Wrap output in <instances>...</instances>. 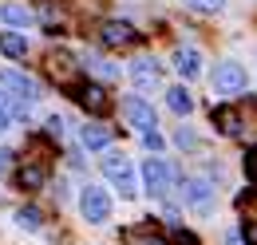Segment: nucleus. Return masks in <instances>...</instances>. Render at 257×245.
I'll return each instance as SVG.
<instances>
[{"label": "nucleus", "instance_id": "27", "mask_svg": "<svg viewBox=\"0 0 257 245\" xmlns=\"http://www.w3.org/2000/svg\"><path fill=\"white\" fill-rule=\"evenodd\" d=\"M8 122H12V111H8V99H4V95H0V131H4V127H8Z\"/></svg>", "mask_w": 257, "mask_h": 245}, {"label": "nucleus", "instance_id": "14", "mask_svg": "<svg viewBox=\"0 0 257 245\" xmlns=\"http://www.w3.org/2000/svg\"><path fill=\"white\" fill-rule=\"evenodd\" d=\"M0 52H4L8 60H24V56H28V40L16 36V32H0Z\"/></svg>", "mask_w": 257, "mask_h": 245}, {"label": "nucleus", "instance_id": "4", "mask_svg": "<svg viewBox=\"0 0 257 245\" xmlns=\"http://www.w3.org/2000/svg\"><path fill=\"white\" fill-rule=\"evenodd\" d=\"M71 99L83 107V111H91V115H103L107 107H111V95H107V87H99V83H87V79H79L75 87H71Z\"/></svg>", "mask_w": 257, "mask_h": 245}, {"label": "nucleus", "instance_id": "1", "mask_svg": "<svg viewBox=\"0 0 257 245\" xmlns=\"http://www.w3.org/2000/svg\"><path fill=\"white\" fill-rule=\"evenodd\" d=\"M44 71H48L52 83H60V87H67V91L79 83V63H75V56L64 52V48H52V52L44 56Z\"/></svg>", "mask_w": 257, "mask_h": 245}, {"label": "nucleus", "instance_id": "30", "mask_svg": "<svg viewBox=\"0 0 257 245\" xmlns=\"http://www.w3.org/2000/svg\"><path fill=\"white\" fill-rule=\"evenodd\" d=\"M225 245H241V237H237V233H229V241H225Z\"/></svg>", "mask_w": 257, "mask_h": 245}, {"label": "nucleus", "instance_id": "13", "mask_svg": "<svg viewBox=\"0 0 257 245\" xmlns=\"http://www.w3.org/2000/svg\"><path fill=\"white\" fill-rule=\"evenodd\" d=\"M159 63L155 60H135L131 63V79H135V83H139V87H151V83H159Z\"/></svg>", "mask_w": 257, "mask_h": 245}, {"label": "nucleus", "instance_id": "19", "mask_svg": "<svg viewBox=\"0 0 257 245\" xmlns=\"http://www.w3.org/2000/svg\"><path fill=\"white\" fill-rule=\"evenodd\" d=\"M0 20H4V24H16V28H28V24H32L28 8H16V4H0Z\"/></svg>", "mask_w": 257, "mask_h": 245}, {"label": "nucleus", "instance_id": "5", "mask_svg": "<svg viewBox=\"0 0 257 245\" xmlns=\"http://www.w3.org/2000/svg\"><path fill=\"white\" fill-rule=\"evenodd\" d=\"M79 210H83V217H87L91 225L107 221V217H111V198H107V190H103V186H87V190L79 194Z\"/></svg>", "mask_w": 257, "mask_h": 245}, {"label": "nucleus", "instance_id": "25", "mask_svg": "<svg viewBox=\"0 0 257 245\" xmlns=\"http://www.w3.org/2000/svg\"><path fill=\"white\" fill-rule=\"evenodd\" d=\"M143 143H147V147H151V151H155V154H159L162 147H166V143H162V135H159V131H151V135H143Z\"/></svg>", "mask_w": 257, "mask_h": 245}, {"label": "nucleus", "instance_id": "18", "mask_svg": "<svg viewBox=\"0 0 257 245\" xmlns=\"http://www.w3.org/2000/svg\"><path fill=\"white\" fill-rule=\"evenodd\" d=\"M166 103H170V111H178V115H190L194 111V99H190L186 87H170V91H166Z\"/></svg>", "mask_w": 257, "mask_h": 245}, {"label": "nucleus", "instance_id": "20", "mask_svg": "<svg viewBox=\"0 0 257 245\" xmlns=\"http://www.w3.org/2000/svg\"><path fill=\"white\" fill-rule=\"evenodd\" d=\"M237 237H241V245H257V217H245V221H241V233H237Z\"/></svg>", "mask_w": 257, "mask_h": 245}, {"label": "nucleus", "instance_id": "12", "mask_svg": "<svg viewBox=\"0 0 257 245\" xmlns=\"http://www.w3.org/2000/svg\"><path fill=\"white\" fill-rule=\"evenodd\" d=\"M214 127L229 139H237L241 135V111L237 107H214Z\"/></svg>", "mask_w": 257, "mask_h": 245}, {"label": "nucleus", "instance_id": "8", "mask_svg": "<svg viewBox=\"0 0 257 245\" xmlns=\"http://www.w3.org/2000/svg\"><path fill=\"white\" fill-rule=\"evenodd\" d=\"M182 198H186L190 210H202V214H206V210L214 206V186L206 182V178H186V182H182Z\"/></svg>", "mask_w": 257, "mask_h": 245}, {"label": "nucleus", "instance_id": "2", "mask_svg": "<svg viewBox=\"0 0 257 245\" xmlns=\"http://www.w3.org/2000/svg\"><path fill=\"white\" fill-rule=\"evenodd\" d=\"M103 174L115 182V190H119L123 198H135L139 182H135V166H131L127 154H103Z\"/></svg>", "mask_w": 257, "mask_h": 245}, {"label": "nucleus", "instance_id": "29", "mask_svg": "<svg viewBox=\"0 0 257 245\" xmlns=\"http://www.w3.org/2000/svg\"><path fill=\"white\" fill-rule=\"evenodd\" d=\"M8 162H12V151H0V178H4V170H8Z\"/></svg>", "mask_w": 257, "mask_h": 245}, {"label": "nucleus", "instance_id": "23", "mask_svg": "<svg viewBox=\"0 0 257 245\" xmlns=\"http://www.w3.org/2000/svg\"><path fill=\"white\" fill-rule=\"evenodd\" d=\"M170 245H202V241H198V233H190V229H174Z\"/></svg>", "mask_w": 257, "mask_h": 245}, {"label": "nucleus", "instance_id": "26", "mask_svg": "<svg viewBox=\"0 0 257 245\" xmlns=\"http://www.w3.org/2000/svg\"><path fill=\"white\" fill-rule=\"evenodd\" d=\"M178 147H182V151H186V147H198V139H194V131H186V127L178 131Z\"/></svg>", "mask_w": 257, "mask_h": 245}, {"label": "nucleus", "instance_id": "11", "mask_svg": "<svg viewBox=\"0 0 257 245\" xmlns=\"http://www.w3.org/2000/svg\"><path fill=\"white\" fill-rule=\"evenodd\" d=\"M44 182H48V158H28L16 170V186L20 190H40Z\"/></svg>", "mask_w": 257, "mask_h": 245}, {"label": "nucleus", "instance_id": "16", "mask_svg": "<svg viewBox=\"0 0 257 245\" xmlns=\"http://www.w3.org/2000/svg\"><path fill=\"white\" fill-rule=\"evenodd\" d=\"M174 67H178L186 79H194V75L202 71V63H198V52H194V48H182V52L174 56Z\"/></svg>", "mask_w": 257, "mask_h": 245}, {"label": "nucleus", "instance_id": "10", "mask_svg": "<svg viewBox=\"0 0 257 245\" xmlns=\"http://www.w3.org/2000/svg\"><path fill=\"white\" fill-rule=\"evenodd\" d=\"M0 87H8V95H16V103H24V107L40 95L36 83L28 79V75H20V71H0Z\"/></svg>", "mask_w": 257, "mask_h": 245}, {"label": "nucleus", "instance_id": "15", "mask_svg": "<svg viewBox=\"0 0 257 245\" xmlns=\"http://www.w3.org/2000/svg\"><path fill=\"white\" fill-rule=\"evenodd\" d=\"M127 241L131 245H166V237L147 221V225H139V229H127Z\"/></svg>", "mask_w": 257, "mask_h": 245}, {"label": "nucleus", "instance_id": "28", "mask_svg": "<svg viewBox=\"0 0 257 245\" xmlns=\"http://www.w3.org/2000/svg\"><path fill=\"white\" fill-rule=\"evenodd\" d=\"M48 135H64V119H48Z\"/></svg>", "mask_w": 257, "mask_h": 245}, {"label": "nucleus", "instance_id": "6", "mask_svg": "<svg viewBox=\"0 0 257 245\" xmlns=\"http://www.w3.org/2000/svg\"><path fill=\"white\" fill-rule=\"evenodd\" d=\"M214 91L218 95H241L245 91V67L233 60L218 63V71H214Z\"/></svg>", "mask_w": 257, "mask_h": 245}, {"label": "nucleus", "instance_id": "22", "mask_svg": "<svg viewBox=\"0 0 257 245\" xmlns=\"http://www.w3.org/2000/svg\"><path fill=\"white\" fill-rule=\"evenodd\" d=\"M225 0H186V8H194V12H222Z\"/></svg>", "mask_w": 257, "mask_h": 245}, {"label": "nucleus", "instance_id": "17", "mask_svg": "<svg viewBox=\"0 0 257 245\" xmlns=\"http://www.w3.org/2000/svg\"><path fill=\"white\" fill-rule=\"evenodd\" d=\"M107 143H111V135H107L103 127H95V122L83 127V147H87V151H107Z\"/></svg>", "mask_w": 257, "mask_h": 245}, {"label": "nucleus", "instance_id": "9", "mask_svg": "<svg viewBox=\"0 0 257 245\" xmlns=\"http://www.w3.org/2000/svg\"><path fill=\"white\" fill-rule=\"evenodd\" d=\"M99 40H103L107 48H131V44L139 40V32L131 28L127 20H107V24L99 28Z\"/></svg>", "mask_w": 257, "mask_h": 245}, {"label": "nucleus", "instance_id": "3", "mask_svg": "<svg viewBox=\"0 0 257 245\" xmlns=\"http://www.w3.org/2000/svg\"><path fill=\"white\" fill-rule=\"evenodd\" d=\"M143 182H147V190H151L155 198H166V194L174 190V166L151 154V158L143 162Z\"/></svg>", "mask_w": 257, "mask_h": 245}, {"label": "nucleus", "instance_id": "7", "mask_svg": "<svg viewBox=\"0 0 257 245\" xmlns=\"http://www.w3.org/2000/svg\"><path fill=\"white\" fill-rule=\"evenodd\" d=\"M123 115H127L131 119V127H135V131H143V135H151V131H159V127H155V107H151V103H143V99H139V95H127V99H123Z\"/></svg>", "mask_w": 257, "mask_h": 245}, {"label": "nucleus", "instance_id": "24", "mask_svg": "<svg viewBox=\"0 0 257 245\" xmlns=\"http://www.w3.org/2000/svg\"><path fill=\"white\" fill-rule=\"evenodd\" d=\"M245 178H249L253 190H257V147H249V154H245Z\"/></svg>", "mask_w": 257, "mask_h": 245}, {"label": "nucleus", "instance_id": "21", "mask_svg": "<svg viewBox=\"0 0 257 245\" xmlns=\"http://www.w3.org/2000/svg\"><path fill=\"white\" fill-rule=\"evenodd\" d=\"M16 221H20L24 229H40V210L28 206V210H20V214H16Z\"/></svg>", "mask_w": 257, "mask_h": 245}]
</instances>
